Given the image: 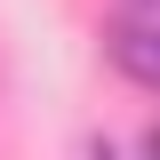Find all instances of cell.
I'll list each match as a JSON object with an SVG mask.
<instances>
[{
	"label": "cell",
	"mask_w": 160,
	"mask_h": 160,
	"mask_svg": "<svg viewBox=\"0 0 160 160\" xmlns=\"http://www.w3.org/2000/svg\"><path fill=\"white\" fill-rule=\"evenodd\" d=\"M104 56H112V72L128 80V88L160 96V24H136V16L104 24Z\"/></svg>",
	"instance_id": "6da1fadb"
},
{
	"label": "cell",
	"mask_w": 160,
	"mask_h": 160,
	"mask_svg": "<svg viewBox=\"0 0 160 160\" xmlns=\"http://www.w3.org/2000/svg\"><path fill=\"white\" fill-rule=\"evenodd\" d=\"M144 160H160V120H152V128H144Z\"/></svg>",
	"instance_id": "7a4b0ae2"
},
{
	"label": "cell",
	"mask_w": 160,
	"mask_h": 160,
	"mask_svg": "<svg viewBox=\"0 0 160 160\" xmlns=\"http://www.w3.org/2000/svg\"><path fill=\"white\" fill-rule=\"evenodd\" d=\"M144 8H152V0H144Z\"/></svg>",
	"instance_id": "3957f363"
}]
</instances>
